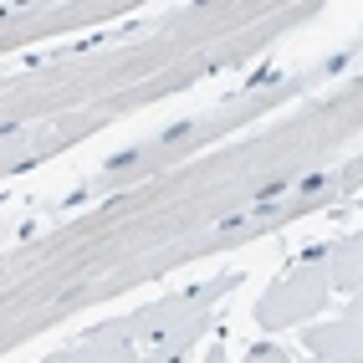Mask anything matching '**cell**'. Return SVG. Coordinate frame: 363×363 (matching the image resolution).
<instances>
[{"label":"cell","mask_w":363,"mask_h":363,"mask_svg":"<svg viewBox=\"0 0 363 363\" xmlns=\"http://www.w3.org/2000/svg\"><path fill=\"white\" fill-rule=\"evenodd\" d=\"M235 281H240V277H235V272H225V277H215V281L184 286V292H169V297H159V302H149V307L128 312V318H113V323L87 328V337H113V343H149V348H154L159 337H169L174 328L210 318V307L220 302Z\"/></svg>","instance_id":"cell-1"},{"label":"cell","mask_w":363,"mask_h":363,"mask_svg":"<svg viewBox=\"0 0 363 363\" xmlns=\"http://www.w3.org/2000/svg\"><path fill=\"white\" fill-rule=\"evenodd\" d=\"M328 297H333L328 256H323V251H312L307 261H297L292 272L277 277V281L256 297V323H261L266 333L292 328V323H307V318H318V312L328 307Z\"/></svg>","instance_id":"cell-2"},{"label":"cell","mask_w":363,"mask_h":363,"mask_svg":"<svg viewBox=\"0 0 363 363\" xmlns=\"http://www.w3.org/2000/svg\"><path fill=\"white\" fill-rule=\"evenodd\" d=\"M302 343L312 358L328 363H363V318H337V323H307Z\"/></svg>","instance_id":"cell-3"},{"label":"cell","mask_w":363,"mask_h":363,"mask_svg":"<svg viewBox=\"0 0 363 363\" xmlns=\"http://www.w3.org/2000/svg\"><path fill=\"white\" fill-rule=\"evenodd\" d=\"M143 353L133 343H113V337H82L77 348H62L46 363H138Z\"/></svg>","instance_id":"cell-4"},{"label":"cell","mask_w":363,"mask_h":363,"mask_svg":"<svg viewBox=\"0 0 363 363\" xmlns=\"http://www.w3.org/2000/svg\"><path fill=\"white\" fill-rule=\"evenodd\" d=\"M328 272H333V292H343V297L363 281V230L328 251Z\"/></svg>","instance_id":"cell-5"},{"label":"cell","mask_w":363,"mask_h":363,"mask_svg":"<svg viewBox=\"0 0 363 363\" xmlns=\"http://www.w3.org/2000/svg\"><path fill=\"white\" fill-rule=\"evenodd\" d=\"M205 328H210V318H200V323H184V328H174L169 337H159V343H154L149 353H159V358H169V363H179L189 348L200 343V333H205Z\"/></svg>","instance_id":"cell-6"},{"label":"cell","mask_w":363,"mask_h":363,"mask_svg":"<svg viewBox=\"0 0 363 363\" xmlns=\"http://www.w3.org/2000/svg\"><path fill=\"white\" fill-rule=\"evenodd\" d=\"M240 363H292V353H286V348H277V343H261V348H251Z\"/></svg>","instance_id":"cell-7"},{"label":"cell","mask_w":363,"mask_h":363,"mask_svg":"<svg viewBox=\"0 0 363 363\" xmlns=\"http://www.w3.org/2000/svg\"><path fill=\"white\" fill-rule=\"evenodd\" d=\"M343 318H363V281L348 292V312H343Z\"/></svg>","instance_id":"cell-8"},{"label":"cell","mask_w":363,"mask_h":363,"mask_svg":"<svg viewBox=\"0 0 363 363\" xmlns=\"http://www.w3.org/2000/svg\"><path fill=\"white\" fill-rule=\"evenodd\" d=\"M205 363H225V348H210V353H205Z\"/></svg>","instance_id":"cell-9"},{"label":"cell","mask_w":363,"mask_h":363,"mask_svg":"<svg viewBox=\"0 0 363 363\" xmlns=\"http://www.w3.org/2000/svg\"><path fill=\"white\" fill-rule=\"evenodd\" d=\"M138 363H169V358H159V353H143V358H138Z\"/></svg>","instance_id":"cell-10"},{"label":"cell","mask_w":363,"mask_h":363,"mask_svg":"<svg viewBox=\"0 0 363 363\" xmlns=\"http://www.w3.org/2000/svg\"><path fill=\"white\" fill-rule=\"evenodd\" d=\"M318 363H328V358H318Z\"/></svg>","instance_id":"cell-11"}]
</instances>
